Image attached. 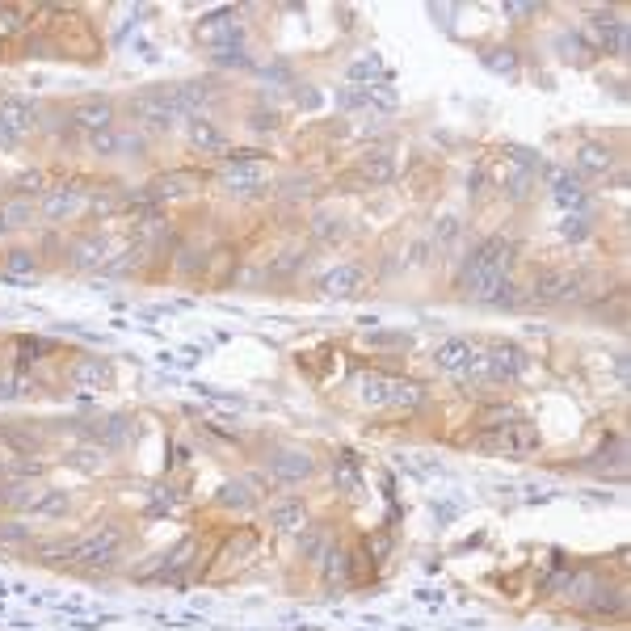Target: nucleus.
Masks as SVG:
<instances>
[{"instance_id": "f257e3e1", "label": "nucleus", "mask_w": 631, "mask_h": 631, "mask_svg": "<svg viewBox=\"0 0 631 631\" xmlns=\"http://www.w3.org/2000/svg\"><path fill=\"white\" fill-rule=\"evenodd\" d=\"M510 266H513V244L505 236L480 240L476 253L463 261L459 295L463 299H476V304H510L513 299Z\"/></svg>"}, {"instance_id": "f03ea898", "label": "nucleus", "mask_w": 631, "mask_h": 631, "mask_svg": "<svg viewBox=\"0 0 631 631\" xmlns=\"http://www.w3.org/2000/svg\"><path fill=\"white\" fill-rule=\"evenodd\" d=\"M127 109H131L135 127L144 135H169V131H182L185 127V114H182V106H177L173 85L139 89V93L127 101Z\"/></svg>"}, {"instance_id": "7ed1b4c3", "label": "nucleus", "mask_w": 631, "mask_h": 631, "mask_svg": "<svg viewBox=\"0 0 631 631\" xmlns=\"http://www.w3.org/2000/svg\"><path fill=\"white\" fill-rule=\"evenodd\" d=\"M434 371L438 375H447V379H459V383L485 388V345H480V341H467V337L438 341Z\"/></svg>"}, {"instance_id": "20e7f679", "label": "nucleus", "mask_w": 631, "mask_h": 631, "mask_svg": "<svg viewBox=\"0 0 631 631\" xmlns=\"http://www.w3.org/2000/svg\"><path fill=\"white\" fill-rule=\"evenodd\" d=\"M219 185L231 198H261L269 190V165L257 152H228L219 165Z\"/></svg>"}, {"instance_id": "39448f33", "label": "nucleus", "mask_w": 631, "mask_h": 631, "mask_svg": "<svg viewBox=\"0 0 631 631\" xmlns=\"http://www.w3.org/2000/svg\"><path fill=\"white\" fill-rule=\"evenodd\" d=\"M577 34L594 55H627V17L623 13H589Z\"/></svg>"}, {"instance_id": "423d86ee", "label": "nucleus", "mask_w": 631, "mask_h": 631, "mask_svg": "<svg viewBox=\"0 0 631 631\" xmlns=\"http://www.w3.org/2000/svg\"><path fill=\"white\" fill-rule=\"evenodd\" d=\"M122 551V531L118 526H98L85 539L72 543V569H114Z\"/></svg>"}, {"instance_id": "0eeeda50", "label": "nucleus", "mask_w": 631, "mask_h": 631, "mask_svg": "<svg viewBox=\"0 0 631 631\" xmlns=\"http://www.w3.org/2000/svg\"><path fill=\"white\" fill-rule=\"evenodd\" d=\"M585 295H589V274L585 269L560 266L534 278V299H543V304H577Z\"/></svg>"}, {"instance_id": "6e6552de", "label": "nucleus", "mask_w": 631, "mask_h": 631, "mask_svg": "<svg viewBox=\"0 0 631 631\" xmlns=\"http://www.w3.org/2000/svg\"><path fill=\"white\" fill-rule=\"evenodd\" d=\"M480 447L493 450V455H534V450H539V429L526 421L493 425V429L480 434Z\"/></svg>"}, {"instance_id": "1a4fd4ad", "label": "nucleus", "mask_w": 631, "mask_h": 631, "mask_svg": "<svg viewBox=\"0 0 631 631\" xmlns=\"http://www.w3.org/2000/svg\"><path fill=\"white\" fill-rule=\"evenodd\" d=\"M89 194L80 182H60V185H47V194L38 198V215L47 219V223H68L85 211Z\"/></svg>"}, {"instance_id": "9d476101", "label": "nucleus", "mask_w": 631, "mask_h": 631, "mask_svg": "<svg viewBox=\"0 0 631 631\" xmlns=\"http://www.w3.org/2000/svg\"><path fill=\"white\" fill-rule=\"evenodd\" d=\"M366 282H371L366 266H358V261H337V266H328L325 274L316 278V291L328 295V299H358V295L366 291Z\"/></svg>"}, {"instance_id": "9b49d317", "label": "nucleus", "mask_w": 631, "mask_h": 631, "mask_svg": "<svg viewBox=\"0 0 631 631\" xmlns=\"http://www.w3.org/2000/svg\"><path fill=\"white\" fill-rule=\"evenodd\" d=\"M526 358L513 341H493L485 345V383H513V379L526 375Z\"/></svg>"}, {"instance_id": "f8f14e48", "label": "nucleus", "mask_w": 631, "mask_h": 631, "mask_svg": "<svg viewBox=\"0 0 631 631\" xmlns=\"http://www.w3.org/2000/svg\"><path fill=\"white\" fill-rule=\"evenodd\" d=\"M198 42L207 51H223V47H244V25L236 17V9H215L198 22Z\"/></svg>"}, {"instance_id": "ddd939ff", "label": "nucleus", "mask_w": 631, "mask_h": 631, "mask_svg": "<svg viewBox=\"0 0 631 631\" xmlns=\"http://www.w3.org/2000/svg\"><path fill=\"white\" fill-rule=\"evenodd\" d=\"M68 118H72V127L80 135H98L106 131V127H118V106L109 98H101V93H93V98H80L72 109H68Z\"/></svg>"}, {"instance_id": "4468645a", "label": "nucleus", "mask_w": 631, "mask_h": 631, "mask_svg": "<svg viewBox=\"0 0 631 631\" xmlns=\"http://www.w3.org/2000/svg\"><path fill=\"white\" fill-rule=\"evenodd\" d=\"M266 472H269V480H278V485H299V480H307V476L316 472V463L304 447H274L266 459Z\"/></svg>"}, {"instance_id": "2eb2a0df", "label": "nucleus", "mask_w": 631, "mask_h": 631, "mask_svg": "<svg viewBox=\"0 0 631 631\" xmlns=\"http://www.w3.org/2000/svg\"><path fill=\"white\" fill-rule=\"evenodd\" d=\"M543 177H547L551 198H556V207H564L569 215H572V211H585V185H581V177H577L569 165H547Z\"/></svg>"}, {"instance_id": "dca6fc26", "label": "nucleus", "mask_w": 631, "mask_h": 631, "mask_svg": "<svg viewBox=\"0 0 631 631\" xmlns=\"http://www.w3.org/2000/svg\"><path fill=\"white\" fill-rule=\"evenodd\" d=\"M182 131L190 152H198V156H228V135H223V127H215V118H190Z\"/></svg>"}, {"instance_id": "f3484780", "label": "nucleus", "mask_w": 631, "mask_h": 631, "mask_svg": "<svg viewBox=\"0 0 631 631\" xmlns=\"http://www.w3.org/2000/svg\"><path fill=\"white\" fill-rule=\"evenodd\" d=\"M109 261V240L101 231H85L68 244V266L72 269H106Z\"/></svg>"}, {"instance_id": "a211bd4d", "label": "nucleus", "mask_w": 631, "mask_h": 631, "mask_svg": "<svg viewBox=\"0 0 631 631\" xmlns=\"http://www.w3.org/2000/svg\"><path fill=\"white\" fill-rule=\"evenodd\" d=\"M147 202H177V198H190L198 194V177L185 169H173V173H160L156 182H147Z\"/></svg>"}, {"instance_id": "6ab92c4d", "label": "nucleus", "mask_w": 631, "mask_h": 631, "mask_svg": "<svg viewBox=\"0 0 631 631\" xmlns=\"http://www.w3.org/2000/svg\"><path fill=\"white\" fill-rule=\"evenodd\" d=\"M38 101L22 98V93H9V98H0V118L13 127V135L17 139H25V135H34L38 131Z\"/></svg>"}, {"instance_id": "aec40b11", "label": "nucleus", "mask_w": 631, "mask_h": 631, "mask_svg": "<svg viewBox=\"0 0 631 631\" xmlns=\"http://www.w3.org/2000/svg\"><path fill=\"white\" fill-rule=\"evenodd\" d=\"M261 497H266V485L257 476H240V480H228L219 488V505H228V510H253V505H261Z\"/></svg>"}, {"instance_id": "412c9836", "label": "nucleus", "mask_w": 631, "mask_h": 631, "mask_svg": "<svg viewBox=\"0 0 631 631\" xmlns=\"http://www.w3.org/2000/svg\"><path fill=\"white\" fill-rule=\"evenodd\" d=\"M610 165H615V156H610L607 144H581L569 169L577 173V177H607Z\"/></svg>"}, {"instance_id": "4be33fe9", "label": "nucleus", "mask_w": 631, "mask_h": 631, "mask_svg": "<svg viewBox=\"0 0 631 631\" xmlns=\"http://www.w3.org/2000/svg\"><path fill=\"white\" fill-rule=\"evenodd\" d=\"M396 152L391 147H375V152H366L363 160H358V177L363 182H371V185H388L391 177H396Z\"/></svg>"}, {"instance_id": "5701e85b", "label": "nucleus", "mask_w": 631, "mask_h": 631, "mask_svg": "<svg viewBox=\"0 0 631 631\" xmlns=\"http://www.w3.org/2000/svg\"><path fill=\"white\" fill-rule=\"evenodd\" d=\"M266 518H269V531L299 534V531H304V523H307V510H304V501L287 497V501H274V505L266 510Z\"/></svg>"}, {"instance_id": "b1692460", "label": "nucleus", "mask_w": 631, "mask_h": 631, "mask_svg": "<svg viewBox=\"0 0 631 631\" xmlns=\"http://www.w3.org/2000/svg\"><path fill=\"white\" fill-rule=\"evenodd\" d=\"M131 438H135V417H127V413L101 417V425H98V447H101V450H122V447H131Z\"/></svg>"}, {"instance_id": "393cba45", "label": "nucleus", "mask_w": 631, "mask_h": 631, "mask_svg": "<svg viewBox=\"0 0 631 631\" xmlns=\"http://www.w3.org/2000/svg\"><path fill=\"white\" fill-rule=\"evenodd\" d=\"M345 80H350L353 89H375L388 80V68H383L379 55H358V60H350V68H345Z\"/></svg>"}, {"instance_id": "a878e982", "label": "nucleus", "mask_w": 631, "mask_h": 631, "mask_svg": "<svg viewBox=\"0 0 631 631\" xmlns=\"http://www.w3.org/2000/svg\"><path fill=\"white\" fill-rule=\"evenodd\" d=\"M320 577H325V585L333 589V585H345L350 581V551L345 547H325V556H320Z\"/></svg>"}, {"instance_id": "bb28decb", "label": "nucleus", "mask_w": 631, "mask_h": 631, "mask_svg": "<svg viewBox=\"0 0 631 631\" xmlns=\"http://www.w3.org/2000/svg\"><path fill=\"white\" fill-rule=\"evenodd\" d=\"M72 383H76V388H85V391L109 383V363H101V358H93V353L76 358V363H72Z\"/></svg>"}, {"instance_id": "cd10ccee", "label": "nucleus", "mask_w": 631, "mask_h": 631, "mask_svg": "<svg viewBox=\"0 0 631 631\" xmlns=\"http://www.w3.org/2000/svg\"><path fill=\"white\" fill-rule=\"evenodd\" d=\"M307 231H312L316 244H337V240H345V219L337 211H316Z\"/></svg>"}, {"instance_id": "c85d7f7f", "label": "nucleus", "mask_w": 631, "mask_h": 631, "mask_svg": "<svg viewBox=\"0 0 631 631\" xmlns=\"http://www.w3.org/2000/svg\"><path fill=\"white\" fill-rule=\"evenodd\" d=\"M0 219H5V228L9 231L30 228V223H34V202H30V198H17V194L0 198Z\"/></svg>"}, {"instance_id": "c756f323", "label": "nucleus", "mask_w": 631, "mask_h": 631, "mask_svg": "<svg viewBox=\"0 0 631 631\" xmlns=\"http://www.w3.org/2000/svg\"><path fill=\"white\" fill-rule=\"evenodd\" d=\"M152 152V135H144L139 127H118V160H135Z\"/></svg>"}, {"instance_id": "7c9ffc66", "label": "nucleus", "mask_w": 631, "mask_h": 631, "mask_svg": "<svg viewBox=\"0 0 631 631\" xmlns=\"http://www.w3.org/2000/svg\"><path fill=\"white\" fill-rule=\"evenodd\" d=\"M421 383H413V379H391L388 388V409H404V413H413L417 404H421Z\"/></svg>"}, {"instance_id": "2f4dec72", "label": "nucleus", "mask_w": 631, "mask_h": 631, "mask_svg": "<svg viewBox=\"0 0 631 631\" xmlns=\"http://www.w3.org/2000/svg\"><path fill=\"white\" fill-rule=\"evenodd\" d=\"M388 388H391L388 375H363L358 379V400L366 409H388Z\"/></svg>"}, {"instance_id": "473e14b6", "label": "nucleus", "mask_w": 631, "mask_h": 631, "mask_svg": "<svg viewBox=\"0 0 631 631\" xmlns=\"http://www.w3.org/2000/svg\"><path fill=\"white\" fill-rule=\"evenodd\" d=\"M589 236H594V223H589L585 211H572V215L560 219V240L564 244H585Z\"/></svg>"}, {"instance_id": "72a5a7b5", "label": "nucleus", "mask_w": 631, "mask_h": 631, "mask_svg": "<svg viewBox=\"0 0 631 631\" xmlns=\"http://www.w3.org/2000/svg\"><path fill=\"white\" fill-rule=\"evenodd\" d=\"M13 194L30 198V202H34V194L42 198V194H47V173H42V169H22L17 177H13Z\"/></svg>"}, {"instance_id": "f704fd0d", "label": "nucleus", "mask_w": 631, "mask_h": 631, "mask_svg": "<svg viewBox=\"0 0 631 631\" xmlns=\"http://www.w3.org/2000/svg\"><path fill=\"white\" fill-rule=\"evenodd\" d=\"M34 266H38V257L30 253V249H9L0 269H5L9 278H34Z\"/></svg>"}, {"instance_id": "c9c22d12", "label": "nucleus", "mask_w": 631, "mask_h": 631, "mask_svg": "<svg viewBox=\"0 0 631 631\" xmlns=\"http://www.w3.org/2000/svg\"><path fill=\"white\" fill-rule=\"evenodd\" d=\"M68 510H72V497H68V493H42L34 505V518L55 523V518H68Z\"/></svg>"}, {"instance_id": "e433bc0d", "label": "nucleus", "mask_w": 631, "mask_h": 631, "mask_svg": "<svg viewBox=\"0 0 631 631\" xmlns=\"http://www.w3.org/2000/svg\"><path fill=\"white\" fill-rule=\"evenodd\" d=\"M85 144L98 160H118V127H106V131H98V135H85Z\"/></svg>"}, {"instance_id": "4c0bfd02", "label": "nucleus", "mask_w": 631, "mask_h": 631, "mask_svg": "<svg viewBox=\"0 0 631 631\" xmlns=\"http://www.w3.org/2000/svg\"><path fill=\"white\" fill-rule=\"evenodd\" d=\"M485 68H488V72H501V76H518V51L488 47L485 51Z\"/></svg>"}, {"instance_id": "58836bf2", "label": "nucleus", "mask_w": 631, "mask_h": 631, "mask_svg": "<svg viewBox=\"0 0 631 631\" xmlns=\"http://www.w3.org/2000/svg\"><path fill=\"white\" fill-rule=\"evenodd\" d=\"M556 51H560V55H564L569 63H589V55H594V51L581 42V34H572V30H564V34L556 38Z\"/></svg>"}, {"instance_id": "ea45409f", "label": "nucleus", "mask_w": 631, "mask_h": 631, "mask_svg": "<svg viewBox=\"0 0 631 631\" xmlns=\"http://www.w3.org/2000/svg\"><path fill=\"white\" fill-rule=\"evenodd\" d=\"M0 501L9 505V510H17V513H34V505H38V493L30 485H13L9 493H0Z\"/></svg>"}, {"instance_id": "a19ab883", "label": "nucleus", "mask_w": 631, "mask_h": 631, "mask_svg": "<svg viewBox=\"0 0 631 631\" xmlns=\"http://www.w3.org/2000/svg\"><path fill=\"white\" fill-rule=\"evenodd\" d=\"M534 177H539L534 169H523V165H513L510 177H505V194H510V198H526V194L534 190Z\"/></svg>"}, {"instance_id": "79ce46f5", "label": "nucleus", "mask_w": 631, "mask_h": 631, "mask_svg": "<svg viewBox=\"0 0 631 631\" xmlns=\"http://www.w3.org/2000/svg\"><path fill=\"white\" fill-rule=\"evenodd\" d=\"M101 459H106V450H101V447H76V450H68V463H72L76 472H98Z\"/></svg>"}, {"instance_id": "37998d69", "label": "nucleus", "mask_w": 631, "mask_h": 631, "mask_svg": "<svg viewBox=\"0 0 631 631\" xmlns=\"http://www.w3.org/2000/svg\"><path fill=\"white\" fill-rule=\"evenodd\" d=\"M328 547V531L325 526H312V531H304V539H299V556L304 560H320Z\"/></svg>"}, {"instance_id": "c03bdc74", "label": "nucleus", "mask_w": 631, "mask_h": 631, "mask_svg": "<svg viewBox=\"0 0 631 631\" xmlns=\"http://www.w3.org/2000/svg\"><path fill=\"white\" fill-rule=\"evenodd\" d=\"M118 207H122V198H114V190H93L85 202V211H93V215H114Z\"/></svg>"}, {"instance_id": "a18cd8bd", "label": "nucleus", "mask_w": 631, "mask_h": 631, "mask_svg": "<svg viewBox=\"0 0 631 631\" xmlns=\"http://www.w3.org/2000/svg\"><path fill=\"white\" fill-rule=\"evenodd\" d=\"M459 236H463V219H459V215H442V219L434 223V240H438V244H455Z\"/></svg>"}, {"instance_id": "49530a36", "label": "nucleus", "mask_w": 631, "mask_h": 631, "mask_svg": "<svg viewBox=\"0 0 631 631\" xmlns=\"http://www.w3.org/2000/svg\"><path fill=\"white\" fill-rule=\"evenodd\" d=\"M211 63H215V68H249V51H244V47L211 51Z\"/></svg>"}, {"instance_id": "de8ad7c7", "label": "nucleus", "mask_w": 631, "mask_h": 631, "mask_svg": "<svg viewBox=\"0 0 631 631\" xmlns=\"http://www.w3.org/2000/svg\"><path fill=\"white\" fill-rule=\"evenodd\" d=\"M194 556V539H182L177 543V551L173 556H165V569H160V577H169V572H177V569H185V560Z\"/></svg>"}, {"instance_id": "09e8293b", "label": "nucleus", "mask_w": 631, "mask_h": 631, "mask_svg": "<svg viewBox=\"0 0 631 631\" xmlns=\"http://www.w3.org/2000/svg\"><path fill=\"white\" fill-rule=\"evenodd\" d=\"M25 30V13L13 5H0V34H22Z\"/></svg>"}, {"instance_id": "8fccbe9b", "label": "nucleus", "mask_w": 631, "mask_h": 631, "mask_svg": "<svg viewBox=\"0 0 631 631\" xmlns=\"http://www.w3.org/2000/svg\"><path fill=\"white\" fill-rule=\"evenodd\" d=\"M341 109H366V89H353V85H345L341 89Z\"/></svg>"}, {"instance_id": "3c124183", "label": "nucleus", "mask_w": 631, "mask_h": 631, "mask_svg": "<svg viewBox=\"0 0 631 631\" xmlns=\"http://www.w3.org/2000/svg\"><path fill=\"white\" fill-rule=\"evenodd\" d=\"M249 127H253V131H274V127H278V114H266V109H253V114H249Z\"/></svg>"}, {"instance_id": "603ef678", "label": "nucleus", "mask_w": 631, "mask_h": 631, "mask_svg": "<svg viewBox=\"0 0 631 631\" xmlns=\"http://www.w3.org/2000/svg\"><path fill=\"white\" fill-rule=\"evenodd\" d=\"M307 190H312V177H291V182L282 185L287 198H307Z\"/></svg>"}, {"instance_id": "864d4df0", "label": "nucleus", "mask_w": 631, "mask_h": 631, "mask_svg": "<svg viewBox=\"0 0 631 631\" xmlns=\"http://www.w3.org/2000/svg\"><path fill=\"white\" fill-rule=\"evenodd\" d=\"M17 396H22V379L0 375V400H17Z\"/></svg>"}, {"instance_id": "5fc2aeb1", "label": "nucleus", "mask_w": 631, "mask_h": 631, "mask_svg": "<svg viewBox=\"0 0 631 631\" xmlns=\"http://www.w3.org/2000/svg\"><path fill=\"white\" fill-rule=\"evenodd\" d=\"M22 144V139H17V135H13V127L5 118H0V152H13V147Z\"/></svg>"}, {"instance_id": "6e6d98bb", "label": "nucleus", "mask_w": 631, "mask_h": 631, "mask_svg": "<svg viewBox=\"0 0 631 631\" xmlns=\"http://www.w3.org/2000/svg\"><path fill=\"white\" fill-rule=\"evenodd\" d=\"M534 5H505V17H534Z\"/></svg>"}, {"instance_id": "4d7b16f0", "label": "nucleus", "mask_w": 631, "mask_h": 631, "mask_svg": "<svg viewBox=\"0 0 631 631\" xmlns=\"http://www.w3.org/2000/svg\"><path fill=\"white\" fill-rule=\"evenodd\" d=\"M0 539H5V543H22L25 534H22V526H17V523H9V526H5V534H0Z\"/></svg>"}, {"instance_id": "13d9d810", "label": "nucleus", "mask_w": 631, "mask_h": 631, "mask_svg": "<svg viewBox=\"0 0 631 631\" xmlns=\"http://www.w3.org/2000/svg\"><path fill=\"white\" fill-rule=\"evenodd\" d=\"M0 236H9V228H5V219H0Z\"/></svg>"}]
</instances>
